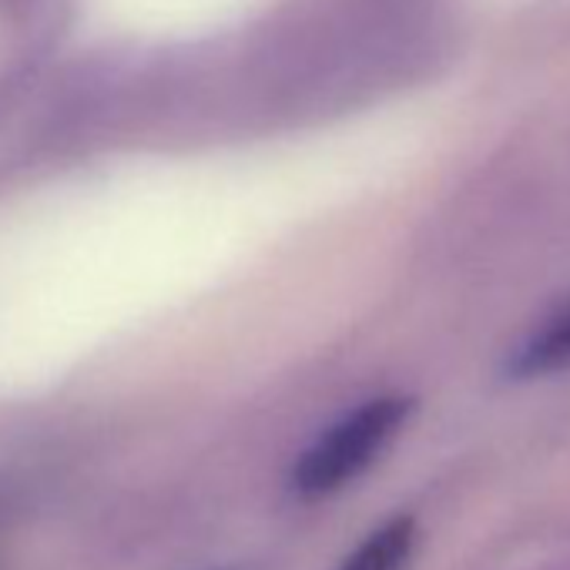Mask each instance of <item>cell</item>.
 <instances>
[{"mask_svg":"<svg viewBox=\"0 0 570 570\" xmlns=\"http://www.w3.org/2000/svg\"><path fill=\"white\" fill-rule=\"evenodd\" d=\"M410 406L413 403L403 396H380L346 413L296 460L289 490L303 500H316L356 480L406 423Z\"/></svg>","mask_w":570,"mask_h":570,"instance_id":"obj_1","label":"cell"},{"mask_svg":"<svg viewBox=\"0 0 570 570\" xmlns=\"http://www.w3.org/2000/svg\"><path fill=\"white\" fill-rule=\"evenodd\" d=\"M416 543V520L413 517H393L380 523L350 557L340 563V570H403Z\"/></svg>","mask_w":570,"mask_h":570,"instance_id":"obj_2","label":"cell"},{"mask_svg":"<svg viewBox=\"0 0 570 570\" xmlns=\"http://www.w3.org/2000/svg\"><path fill=\"white\" fill-rule=\"evenodd\" d=\"M567 366H570V309L560 313L553 323H547L530 343H523L510 370L517 376H537V373L567 370Z\"/></svg>","mask_w":570,"mask_h":570,"instance_id":"obj_3","label":"cell"}]
</instances>
